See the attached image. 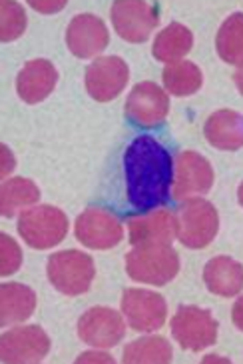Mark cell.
Instances as JSON below:
<instances>
[{
	"mask_svg": "<svg viewBox=\"0 0 243 364\" xmlns=\"http://www.w3.org/2000/svg\"><path fill=\"white\" fill-rule=\"evenodd\" d=\"M2 156H4V162H2V171H0V174L6 176V174L14 168V161H12L11 150L6 149V146H2Z\"/></svg>",
	"mask_w": 243,
	"mask_h": 364,
	"instance_id": "cell-31",
	"label": "cell"
},
{
	"mask_svg": "<svg viewBox=\"0 0 243 364\" xmlns=\"http://www.w3.org/2000/svg\"><path fill=\"white\" fill-rule=\"evenodd\" d=\"M171 346L162 336H144L124 348L126 364H168L171 363Z\"/></svg>",
	"mask_w": 243,
	"mask_h": 364,
	"instance_id": "cell-25",
	"label": "cell"
},
{
	"mask_svg": "<svg viewBox=\"0 0 243 364\" xmlns=\"http://www.w3.org/2000/svg\"><path fill=\"white\" fill-rule=\"evenodd\" d=\"M126 334V322L122 314L106 306H94L78 321V336L96 348H112Z\"/></svg>",
	"mask_w": 243,
	"mask_h": 364,
	"instance_id": "cell-12",
	"label": "cell"
},
{
	"mask_svg": "<svg viewBox=\"0 0 243 364\" xmlns=\"http://www.w3.org/2000/svg\"><path fill=\"white\" fill-rule=\"evenodd\" d=\"M237 200H239V204L243 206V182L242 186H239V191H237Z\"/></svg>",
	"mask_w": 243,
	"mask_h": 364,
	"instance_id": "cell-33",
	"label": "cell"
},
{
	"mask_svg": "<svg viewBox=\"0 0 243 364\" xmlns=\"http://www.w3.org/2000/svg\"><path fill=\"white\" fill-rule=\"evenodd\" d=\"M171 334L183 350L200 353L217 341V322L210 311L198 306H180L171 318Z\"/></svg>",
	"mask_w": 243,
	"mask_h": 364,
	"instance_id": "cell-6",
	"label": "cell"
},
{
	"mask_svg": "<svg viewBox=\"0 0 243 364\" xmlns=\"http://www.w3.org/2000/svg\"><path fill=\"white\" fill-rule=\"evenodd\" d=\"M26 28V14L18 2H0V38L2 43L16 41Z\"/></svg>",
	"mask_w": 243,
	"mask_h": 364,
	"instance_id": "cell-26",
	"label": "cell"
},
{
	"mask_svg": "<svg viewBox=\"0 0 243 364\" xmlns=\"http://www.w3.org/2000/svg\"><path fill=\"white\" fill-rule=\"evenodd\" d=\"M110 43V34L104 22L94 14H78L68 24L66 44L78 58H92Z\"/></svg>",
	"mask_w": 243,
	"mask_h": 364,
	"instance_id": "cell-15",
	"label": "cell"
},
{
	"mask_svg": "<svg viewBox=\"0 0 243 364\" xmlns=\"http://www.w3.org/2000/svg\"><path fill=\"white\" fill-rule=\"evenodd\" d=\"M78 363H112V356L106 353H86L78 358Z\"/></svg>",
	"mask_w": 243,
	"mask_h": 364,
	"instance_id": "cell-28",
	"label": "cell"
},
{
	"mask_svg": "<svg viewBox=\"0 0 243 364\" xmlns=\"http://www.w3.org/2000/svg\"><path fill=\"white\" fill-rule=\"evenodd\" d=\"M34 309H36V294L32 289L18 282H4L0 287V324L2 326H11V324L30 318Z\"/></svg>",
	"mask_w": 243,
	"mask_h": 364,
	"instance_id": "cell-20",
	"label": "cell"
},
{
	"mask_svg": "<svg viewBox=\"0 0 243 364\" xmlns=\"http://www.w3.org/2000/svg\"><path fill=\"white\" fill-rule=\"evenodd\" d=\"M32 6L36 9V11H43V12H56L60 11L62 6H66V2H30Z\"/></svg>",
	"mask_w": 243,
	"mask_h": 364,
	"instance_id": "cell-30",
	"label": "cell"
},
{
	"mask_svg": "<svg viewBox=\"0 0 243 364\" xmlns=\"http://www.w3.org/2000/svg\"><path fill=\"white\" fill-rule=\"evenodd\" d=\"M38 198H40V191L28 178L16 176L11 181H4L0 186V213H2V216L11 218L21 208L38 203Z\"/></svg>",
	"mask_w": 243,
	"mask_h": 364,
	"instance_id": "cell-22",
	"label": "cell"
},
{
	"mask_svg": "<svg viewBox=\"0 0 243 364\" xmlns=\"http://www.w3.org/2000/svg\"><path fill=\"white\" fill-rule=\"evenodd\" d=\"M203 282L217 296H235L243 289V267L230 257H215L203 268Z\"/></svg>",
	"mask_w": 243,
	"mask_h": 364,
	"instance_id": "cell-19",
	"label": "cell"
},
{
	"mask_svg": "<svg viewBox=\"0 0 243 364\" xmlns=\"http://www.w3.org/2000/svg\"><path fill=\"white\" fill-rule=\"evenodd\" d=\"M164 86L174 97H190L198 92L203 82L200 66L190 60H178L164 68Z\"/></svg>",
	"mask_w": 243,
	"mask_h": 364,
	"instance_id": "cell-23",
	"label": "cell"
},
{
	"mask_svg": "<svg viewBox=\"0 0 243 364\" xmlns=\"http://www.w3.org/2000/svg\"><path fill=\"white\" fill-rule=\"evenodd\" d=\"M48 280L62 294L78 296L92 287L96 268L94 260L80 250H62L48 258Z\"/></svg>",
	"mask_w": 243,
	"mask_h": 364,
	"instance_id": "cell-3",
	"label": "cell"
},
{
	"mask_svg": "<svg viewBox=\"0 0 243 364\" xmlns=\"http://www.w3.org/2000/svg\"><path fill=\"white\" fill-rule=\"evenodd\" d=\"M18 232L28 247L36 250L52 248L60 245L68 232V218L50 204L26 208L18 218Z\"/></svg>",
	"mask_w": 243,
	"mask_h": 364,
	"instance_id": "cell-4",
	"label": "cell"
},
{
	"mask_svg": "<svg viewBox=\"0 0 243 364\" xmlns=\"http://www.w3.org/2000/svg\"><path fill=\"white\" fill-rule=\"evenodd\" d=\"M21 247L9 235H0V274L11 277L21 268Z\"/></svg>",
	"mask_w": 243,
	"mask_h": 364,
	"instance_id": "cell-27",
	"label": "cell"
},
{
	"mask_svg": "<svg viewBox=\"0 0 243 364\" xmlns=\"http://www.w3.org/2000/svg\"><path fill=\"white\" fill-rule=\"evenodd\" d=\"M176 218H178V238L188 248H205L215 238L220 228L217 210L205 198L183 200Z\"/></svg>",
	"mask_w": 243,
	"mask_h": 364,
	"instance_id": "cell-5",
	"label": "cell"
},
{
	"mask_svg": "<svg viewBox=\"0 0 243 364\" xmlns=\"http://www.w3.org/2000/svg\"><path fill=\"white\" fill-rule=\"evenodd\" d=\"M50 350V338L40 326H16L0 336L2 363H40Z\"/></svg>",
	"mask_w": 243,
	"mask_h": 364,
	"instance_id": "cell-9",
	"label": "cell"
},
{
	"mask_svg": "<svg viewBox=\"0 0 243 364\" xmlns=\"http://www.w3.org/2000/svg\"><path fill=\"white\" fill-rule=\"evenodd\" d=\"M169 110V98L156 82H140L132 88L126 100V117L142 129H154L162 124Z\"/></svg>",
	"mask_w": 243,
	"mask_h": 364,
	"instance_id": "cell-11",
	"label": "cell"
},
{
	"mask_svg": "<svg viewBox=\"0 0 243 364\" xmlns=\"http://www.w3.org/2000/svg\"><path fill=\"white\" fill-rule=\"evenodd\" d=\"M233 82L237 86V90L243 95V63L237 66V70H235V75H233Z\"/></svg>",
	"mask_w": 243,
	"mask_h": 364,
	"instance_id": "cell-32",
	"label": "cell"
},
{
	"mask_svg": "<svg viewBox=\"0 0 243 364\" xmlns=\"http://www.w3.org/2000/svg\"><path fill=\"white\" fill-rule=\"evenodd\" d=\"M56 82H58V73L52 63L44 58H36V60L26 63L18 73L16 92L24 102L36 105V102H43L44 98L52 92Z\"/></svg>",
	"mask_w": 243,
	"mask_h": 364,
	"instance_id": "cell-17",
	"label": "cell"
},
{
	"mask_svg": "<svg viewBox=\"0 0 243 364\" xmlns=\"http://www.w3.org/2000/svg\"><path fill=\"white\" fill-rule=\"evenodd\" d=\"M124 188L130 213H149L169 200L174 161L169 150L148 134L130 142L124 152Z\"/></svg>",
	"mask_w": 243,
	"mask_h": 364,
	"instance_id": "cell-1",
	"label": "cell"
},
{
	"mask_svg": "<svg viewBox=\"0 0 243 364\" xmlns=\"http://www.w3.org/2000/svg\"><path fill=\"white\" fill-rule=\"evenodd\" d=\"M213 184L212 164L193 150H183L174 164V198L183 200L193 194H205Z\"/></svg>",
	"mask_w": 243,
	"mask_h": 364,
	"instance_id": "cell-13",
	"label": "cell"
},
{
	"mask_svg": "<svg viewBox=\"0 0 243 364\" xmlns=\"http://www.w3.org/2000/svg\"><path fill=\"white\" fill-rule=\"evenodd\" d=\"M191 46H193V34L190 28H186L180 22H171L156 36L152 53L156 56V60L171 65L190 53Z\"/></svg>",
	"mask_w": 243,
	"mask_h": 364,
	"instance_id": "cell-21",
	"label": "cell"
},
{
	"mask_svg": "<svg viewBox=\"0 0 243 364\" xmlns=\"http://www.w3.org/2000/svg\"><path fill=\"white\" fill-rule=\"evenodd\" d=\"M215 48L223 63L227 65H242L243 63V12H235L230 18H225L217 36Z\"/></svg>",
	"mask_w": 243,
	"mask_h": 364,
	"instance_id": "cell-24",
	"label": "cell"
},
{
	"mask_svg": "<svg viewBox=\"0 0 243 364\" xmlns=\"http://www.w3.org/2000/svg\"><path fill=\"white\" fill-rule=\"evenodd\" d=\"M122 312L137 332H154L164 326L168 304L162 294L142 289H128L122 296Z\"/></svg>",
	"mask_w": 243,
	"mask_h": 364,
	"instance_id": "cell-8",
	"label": "cell"
},
{
	"mask_svg": "<svg viewBox=\"0 0 243 364\" xmlns=\"http://www.w3.org/2000/svg\"><path fill=\"white\" fill-rule=\"evenodd\" d=\"M130 279L164 287L180 272V257L169 245H142L126 255Z\"/></svg>",
	"mask_w": 243,
	"mask_h": 364,
	"instance_id": "cell-2",
	"label": "cell"
},
{
	"mask_svg": "<svg viewBox=\"0 0 243 364\" xmlns=\"http://www.w3.org/2000/svg\"><path fill=\"white\" fill-rule=\"evenodd\" d=\"M232 318L233 324L243 332V296L235 300V304H233V311H232Z\"/></svg>",
	"mask_w": 243,
	"mask_h": 364,
	"instance_id": "cell-29",
	"label": "cell"
},
{
	"mask_svg": "<svg viewBox=\"0 0 243 364\" xmlns=\"http://www.w3.org/2000/svg\"><path fill=\"white\" fill-rule=\"evenodd\" d=\"M130 68L120 56H98L86 68V90L98 102H110L124 90Z\"/></svg>",
	"mask_w": 243,
	"mask_h": 364,
	"instance_id": "cell-10",
	"label": "cell"
},
{
	"mask_svg": "<svg viewBox=\"0 0 243 364\" xmlns=\"http://www.w3.org/2000/svg\"><path fill=\"white\" fill-rule=\"evenodd\" d=\"M110 16L116 33L128 43H146L159 22L158 6L142 0H118Z\"/></svg>",
	"mask_w": 243,
	"mask_h": 364,
	"instance_id": "cell-7",
	"label": "cell"
},
{
	"mask_svg": "<svg viewBox=\"0 0 243 364\" xmlns=\"http://www.w3.org/2000/svg\"><path fill=\"white\" fill-rule=\"evenodd\" d=\"M130 242L142 245H171L178 236V218L168 210H156L148 216H137L128 223Z\"/></svg>",
	"mask_w": 243,
	"mask_h": 364,
	"instance_id": "cell-16",
	"label": "cell"
},
{
	"mask_svg": "<svg viewBox=\"0 0 243 364\" xmlns=\"http://www.w3.org/2000/svg\"><path fill=\"white\" fill-rule=\"evenodd\" d=\"M203 134L220 150H239L243 146V114L223 108L208 118Z\"/></svg>",
	"mask_w": 243,
	"mask_h": 364,
	"instance_id": "cell-18",
	"label": "cell"
},
{
	"mask_svg": "<svg viewBox=\"0 0 243 364\" xmlns=\"http://www.w3.org/2000/svg\"><path fill=\"white\" fill-rule=\"evenodd\" d=\"M76 238L88 248L108 250L124 238V228L116 216L102 208H88L76 218Z\"/></svg>",
	"mask_w": 243,
	"mask_h": 364,
	"instance_id": "cell-14",
	"label": "cell"
}]
</instances>
